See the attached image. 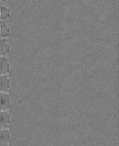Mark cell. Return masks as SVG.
Listing matches in <instances>:
<instances>
[{
	"label": "cell",
	"instance_id": "ba28073f",
	"mask_svg": "<svg viewBox=\"0 0 119 146\" xmlns=\"http://www.w3.org/2000/svg\"><path fill=\"white\" fill-rule=\"evenodd\" d=\"M1 17L2 19H4L6 18L8 14L7 9L5 7H1Z\"/></svg>",
	"mask_w": 119,
	"mask_h": 146
},
{
	"label": "cell",
	"instance_id": "6da1fadb",
	"mask_svg": "<svg viewBox=\"0 0 119 146\" xmlns=\"http://www.w3.org/2000/svg\"><path fill=\"white\" fill-rule=\"evenodd\" d=\"M9 95L5 93L1 94V109L5 111L8 108L9 106Z\"/></svg>",
	"mask_w": 119,
	"mask_h": 146
},
{
	"label": "cell",
	"instance_id": "7a4b0ae2",
	"mask_svg": "<svg viewBox=\"0 0 119 146\" xmlns=\"http://www.w3.org/2000/svg\"><path fill=\"white\" fill-rule=\"evenodd\" d=\"M9 86V79L6 75H1V89L2 93L7 92Z\"/></svg>",
	"mask_w": 119,
	"mask_h": 146
},
{
	"label": "cell",
	"instance_id": "277c9868",
	"mask_svg": "<svg viewBox=\"0 0 119 146\" xmlns=\"http://www.w3.org/2000/svg\"><path fill=\"white\" fill-rule=\"evenodd\" d=\"M9 64L7 59L4 57L1 58V74L5 75L9 70Z\"/></svg>",
	"mask_w": 119,
	"mask_h": 146
},
{
	"label": "cell",
	"instance_id": "8992f818",
	"mask_svg": "<svg viewBox=\"0 0 119 146\" xmlns=\"http://www.w3.org/2000/svg\"><path fill=\"white\" fill-rule=\"evenodd\" d=\"M9 29L7 26L4 24H2L1 26V35L2 37L6 36L8 34Z\"/></svg>",
	"mask_w": 119,
	"mask_h": 146
},
{
	"label": "cell",
	"instance_id": "3957f363",
	"mask_svg": "<svg viewBox=\"0 0 119 146\" xmlns=\"http://www.w3.org/2000/svg\"><path fill=\"white\" fill-rule=\"evenodd\" d=\"M10 116L9 113L5 111H2L1 113V127L4 128L9 125Z\"/></svg>",
	"mask_w": 119,
	"mask_h": 146
},
{
	"label": "cell",
	"instance_id": "52a82bcc",
	"mask_svg": "<svg viewBox=\"0 0 119 146\" xmlns=\"http://www.w3.org/2000/svg\"><path fill=\"white\" fill-rule=\"evenodd\" d=\"M9 50V47L7 44L4 42H1V52L2 54L7 53Z\"/></svg>",
	"mask_w": 119,
	"mask_h": 146
},
{
	"label": "cell",
	"instance_id": "5b68a950",
	"mask_svg": "<svg viewBox=\"0 0 119 146\" xmlns=\"http://www.w3.org/2000/svg\"><path fill=\"white\" fill-rule=\"evenodd\" d=\"M1 145L2 146H7L10 140V134L7 130L3 129L1 133Z\"/></svg>",
	"mask_w": 119,
	"mask_h": 146
}]
</instances>
